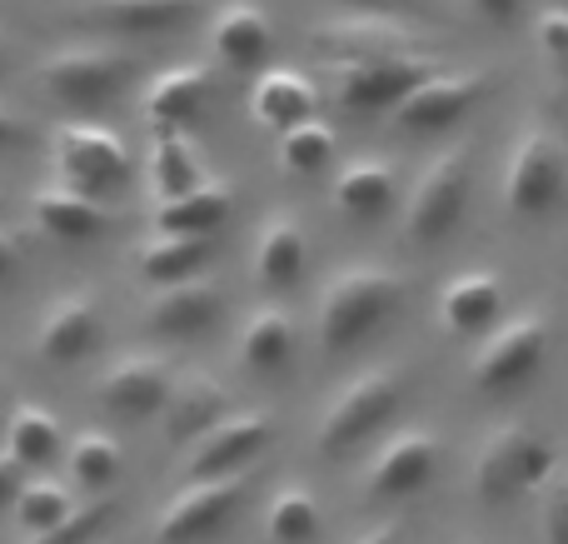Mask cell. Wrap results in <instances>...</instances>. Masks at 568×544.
Listing matches in <instances>:
<instances>
[{"mask_svg":"<svg viewBox=\"0 0 568 544\" xmlns=\"http://www.w3.org/2000/svg\"><path fill=\"white\" fill-rule=\"evenodd\" d=\"M404 280L379 265H349L324 285L320 315H314V335H320L324 355H349L359 350L384 320L399 310Z\"/></svg>","mask_w":568,"mask_h":544,"instance_id":"cell-1","label":"cell"},{"mask_svg":"<svg viewBox=\"0 0 568 544\" xmlns=\"http://www.w3.org/2000/svg\"><path fill=\"white\" fill-rule=\"evenodd\" d=\"M559 475L554 445L529 425H499L479 440L474 450V495L479 505H514L524 495H539L549 480Z\"/></svg>","mask_w":568,"mask_h":544,"instance_id":"cell-2","label":"cell"},{"mask_svg":"<svg viewBox=\"0 0 568 544\" xmlns=\"http://www.w3.org/2000/svg\"><path fill=\"white\" fill-rule=\"evenodd\" d=\"M404 405V375L394 365H374L364 375H354L339 395L324 405L320 430H314V450L329 460L359 450L364 440H374L394 420V410Z\"/></svg>","mask_w":568,"mask_h":544,"instance_id":"cell-3","label":"cell"},{"mask_svg":"<svg viewBox=\"0 0 568 544\" xmlns=\"http://www.w3.org/2000/svg\"><path fill=\"white\" fill-rule=\"evenodd\" d=\"M564 185H568V145L559 130L549 125H524V135L514 140L509 160H504V210L514 220H539L549 215L554 205L564 200Z\"/></svg>","mask_w":568,"mask_h":544,"instance_id":"cell-4","label":"cell"},{"mask_svg":"<svg viewBox=\"0 0 568 544\" xmlns=\"http://www.w3.org/2000/svg\"><path fill=\"white\" fill-rule=\"evenodd\" d=\"M549 345H554L549 315H539V310L509 315L494 335L479 340V350H474V360H469L474 390H484V395H514V390L534 385L544 360H549Z\"/></svg>","mask_w":568,"mask_h":544,"instance_id":"cell-5","label":"cell"},{"mask_svg":"<svg viewBox=\"0 0 568 544\" xmlns=\"http://www.w3.org/2000/svg\"><path fill=\"white\" fill-rule=\"evenodd\" d=\"M50 160L60 170V185L80 190V195H105L130 180V150L120 140V130H110L105 120H60L50 130Z\"/></svg>","mask_w":568,"mask_h":544,"instance_id":"cell-6","label":"cell"},{"mask_svg":"<svg viewBox=\"0 0 568 544\" xmlns=\"http://www.w3.org/2000/svg\"><path fill=\"white\" fill-rule=\"evenodd\" d=\"M140 75V56L120 46H60L36 66V80L65 105H100Z\"/></svg>","mask_w":568,"mask_h":544,"instance_id":"cell-7","label":"cell"},{"mask_svg":"<svg viewBox=\"0 0 568 544\" xmlns=\"http://www.w3.org/2000/svg\"><path fill=\"white\" fill-rule=\"evenodd\" d=\"M469 190H474V160L464 145L444 150L429 160V170L419 175V185L409 190L404 205V235L414 245H439L459 230L464 210H469Z\"/></svg>","mask_w":568,"mask_h":544,"instance_id":"cell-8","label":"cell"},{"mask_svg":"<svg viewBox=\"0 0 568 544\" xmlns=\"http://www.w3.org/2000/svg\"><path fill=\"white\" fill-rule=\"evenodd\" d=\"M334 70V100L354 115H389L409 90H419L434 70H444L429 50L414 56H374V60H349V66H329Z\"/></svg>","mask_w":568,"mask_h":544,"instance_id":"cell-9","label":"cell"},{"mask_svg":"<svg viewBox=\"0 0 568 544\" xmlns=\"http://www.w3.org/2000/svg\"><path fill=\"white\" fill-rule=\"evenodd\" d=\"M245 505H250V475L195 480V485H185L165 510H160L155 530H150V544H200V540H215Z\"/></svg>","mask_w":568,"mask_h":544,"instance_id":"cell-10","label":"cell"},{"mask_svg":"<svg viewBox=\"0 0 568 544\" xmlns=\"http://www.w3.org/2000/svg\"><path fill=\"white\" fill-rule=\"evenodd\" d=\"M270 440H275V420H270L265 410H235V415H225L210 435H200L195 445L185 450L180 475H185V485H195V480L250 475V465L270 450Z\"/></svg>","mask_w":568,"mask_h":544,"instance_id":"cell-11","label":"cell"},{"mask_svg":"<svg viewBox=\"0 0 568 544\" xmlns=\"http://www.w3.org/2000/svg\"><path fill=\"white\" fill-rule=\"evenodd\" d=\"M484 95H489V75H479V70H434L419 90H409L389 110V120H394V130L429 135V130L459 125Z\"/></svg>","mask_w":568,"mask_h":544,"instance_id":"cell-12","label":"cell"},{"mask_svg":"<svg viewBox=\"0 0 568 544\" xmlns=\"http://www.w3.org/2000/svg\"><path fill=\"white\" fill-rule=\"evenodd\" d=\"M175 365L165 355H125L95 380V400L120 420H155L175 395Z\"/></svg>","mask_w":568,"mask_h":544,"instance_id":"cell-13","label":"cell"},{"mask_svg":"<svg viewBox=\"0 0 568 544\" xmlns=\"http://www.w3.org/2000/svg\"><path fill=\"white\" fill-rule=\"evenodd\" d=\"M439 470V440L429 430H399L374 450L369 470H364V490L369 500H409Z\"/></svg>","mask_w":568,"mask_h":544,"instance_id":"cell-14","label":"cell"},{"mask_svg":"<svg viewBox=\"0 0 568 544\" xmlns=\"http://www.w3.org/2000/svg\"><path fill=\"white\" fill-rule=\"evenodd\" d=\"M95 340H100V300L90 290H70L40 315L30 350H36L40 365H75V360H85L95 350Z\"/></svg>","mask_w":568,"mask_h":544,"instance_id":"cell-15","label":"cell"},{"mask_svg":"<svg viewBox=\"0 0 568 544\" xmlns=\"http://www.w3.org/2000/svg\"><path fill=\"white\" fill-rule=\"evenodd\" d=\"M200 16V0H80L70 20L105 36H165Z\"/></svg>","mask_w":568,"mask_h":544,"instance_id":"cell-16","label":"cell"},{"mask_svg":"<svg viewBox=\"0 0 568 544\" xmlns=\"http://www.w3.org/2000/svg\"><path fill=\"white\" fill-rule=\"evenodd\" d=\"M434 315H439V330H449V335H494L509 320L504 315V280L489 275V270L449 275L439 285Z\"/></svg>","mask_w":568,"mask_h":544,"instance_id":"cell-17","label":"cell"},{"mask_svg":"<svg viewBox=\"0 0 568 544\" xmlns=\"http://www.w3.org/2000/svg\"><path fill=\"white\" fill-rule=\"evenodd\" d=\"M225 315V295L210 275L200 280H185V285H165L155 300L145 305V325L165 340H195L205 330L220 325Z\"/></svg>","mask_w":568,"mask_h":544,"instance_id":"cell-18","label":"cell"},{"mask_svg":"<svg viewBox=\"0 0 568 544\" xmlns=\"http://www.w3.org/2000/svg\"><path fill=\"white\" fill-rule=\"evenodd\" d=\"M210 50L230 70H260L275 50V26H270L260 0H225L210 20Z\"/></svg>","mask_w":568,"mask_h":544,"instance_id":"cell-19","label":"cell"},{"mask_svg":"<svg viewBox=\"0 0 568 544\" xmlns=\"http://www.w3.org/2000/svg\"><path fill=\"white\" fill-rule=\"evenodd\" d=\"M230 415V395L225 385H220L215 375H205V370H195V375L175 380V395H170L165 415H160V425H165V440L170 445H195L200 435H210V430L220 425V420Z\"/></svg>","mask_w":568,"mask_h":544,"instance_id":"cell-20","label":"cell"},{"mask_svg":"<svg viewBox=\"0 0 568 544\" xmlns=\"http://www.w3.org/2000/svg\"><path fill=\"white\" fill-rule=\"evenodd\" d=\"M304 265H310V235L294 215H270L265 225L255 230V245H250V270L265 290H290L300 285Z\"/></svg>","mask_w":568,"mask_h":544,"instance_id":"cell-21","label":"cell"},{"mask_svg":"<svg viewBox=\"0 0 568 544\" xmlns=\"http://www.w3.org/2000/svg\"><path fill=\"white\" fill-rule=\"evenodd\" d=\"M205 180V150L195 145L190 130H150V195H155V205L190 195Z\"/></svg>","mask_w":568,"mask_h":544,"instance_id":"cell-22","label":"cell"},{"mask_svg":"<svg viewBox=\"0 0 568 544\" xmlns=\"http://www.w3.org/2000/svg\"><path fill=\"white\" fill-rule=\"evenodd\" d=\"M30 215L60 245H80V240H95L110 225V210L95 195H80L70 185H40L30 195Z\"/></svg>","mask_w":568,"mask_h":544,"instance_id":"cell-23","label":"cell"},{"mask_svg":"<svg viewBox=\"0 0 568 544\" xmlns=\"http://www.w3.org/2000/svg\"><path fill=\"white\" fill-rule=\"evenodd\" d=\"M320 110V90L300 75V70H260L250 85V115L265 130H294L304 120H314Z\"/></svg>","mask_w":568,"mask_h":544,"instance_id":"cell-24","label":"cell"},{"mask_svg":"<svg viewBox=\"0 0 568 544\" xmlns=\"http://www.w3.org/2000/svg\"><path fill=\"white\" fill-rule=\"evenodd\" d=\"M210 100V75L200 66H175V70H160L155 80L145 85V100H140V110H145L150 130H185L190 120L205 110Z\"/></svg>","mask_w":568,"mask_h":544,"instance_id":"cell-25","label":"cell"},{"mask_svg":"<svg viewBox=\"0 0 568 544\" xmlns=\"http://www.w3.org/2000/svg\"><path fill=\"white\" fill-rule=\"evenodd\" d=\"M215 255V240L210 235H165L155 230L150 240L135 245V270L150 280V285H185V280H200V270Z\"/></svg>","mask_w":568,"mask_h":544,"instance_id":"cell-26","label":"cell"},{"mask_svg":"<svg viewBox=\"0 0 568 544\" xmlns=\"http://www.w3.org/2000/svg\"><path fill=\"white\" fill-rule=\"evenodd\" d=\"M399 200V170L379 155H359L334 175V205L349 220H379Z\"/></svg>","mask_w":568,"mask_h":544,"instance_id":"cell-27","label":"cell"},{"mask_svg":"<svg viewBox=\"0 0 568 544\" xmlns=\"http://www.w3.org/2000/svg\"><path fill=\"white\" fill-rule=\"evenodd\" d=\"M230 210H235V190H230L225 180H205V185L190 190V195L155 205L150 220H155V230H165V235H215L230 220Z\"/></svg>","mask_w":568,"mask_h":544,"instance_id":"cell-28","label":"cell"},{"mask_svg":"<svg viewBox=\"0 0 568 544\" xmlns=\"http://www.w3.org/2000/svg\"><path fill=\"white\" fill-rule=\"evenodd\" d=\"M294 320L290 310L280 305H260L255 315L245 320V330H240V365L250 370V375H280L284 365L294 360Z\"/></svg>","mask_w":568,"mask_h":544,"instance_id":"cell-29","label":"cell"},{"mask_svg":"<svg viewBox=\"0 0 568 544\" xmlns=\"http://www.w3.org/2000/svg\"><path fill=\"white\" fill-rule=\"evenodd\" d=\"M65 450V430H60V420L50 415L45 405H16V415H10L6 425V455L16 460L20 470H45L50 460Z\"/></svg>","mask_w":568,"mask_h":544,"instance_id":"cell-30","label":"cell"},{"mask_svg":"<svg viewBox=\"0 0 568 544\" xmlns=\"http://www.w3.org/2000/svg\"><path fill=\"white\" fill-rule=\"evenodd\" d=\"M320 530H324V510L304 485H284L265 505V540L270 544H314Z\"/></svg>","mask_w":568,"mask_h":544,"instance_id":"cell-31","label":"cell"},{"mask_svg":"<svg viewBox=\"0 0 568 544\" xmlns=\"http://www.w3.org/2000/svg\"><path fill=\"white\" fill-rule=\"evenodd\" d=\"M70 455V475H75L80 490H90V495H105L110 485L120 480V470H125V450H120L115 435H105V430H85V435H75V445L65 450Z\"/></svg>","mask_w":568,"mask_h":544,"instance_id":"cell-32","label":"cell"},{"mask_svg":"<svg viewBox=\"0 0 568 544\" xmlns=\"http://www.w3.org/2000/svg\"><path fill=\"white\" fill-rule=\"evenodd\" d=\"M75 500H70V490L60 485V480H45V475H30L26 485H20V495H16V520H20V530H26L30 540L36 535H50V530H60L70 515H75Z\"/></svg>","mask_w":568,"mask_h":544,"instance_id":"cell-33","label":"cell"},{"mask_svg":"<svg viewBox=\"0 0 568 544\" xmlns=\"http://www.w3.org/2000/svg\"><path fill=\"white\" fill-rule=\"evenodd\" d=\"M334 150H339L334 125L314 115V120H304V125H294L280 135V165L290 170V175H320V170H329Z\"/></svg>","mask_w":568,"mask_h":544,"instance_id":"cell-34","label":"cell"},{"mask_svg":"<svg viewBox=\"0 0 568 544\" xmlns=\"http://www.w3.org/2000/svg\"><path fill=\"white\" fill-rule=\"evenodd\" d=\"M115 515H120V505L100 495V500H90V505H80L60 530H50V535H36V540H26V544H100V535L115 525Z\"/></svg>","mask_w":568,"mask_h":544,"instance_id":"cell-35","label":"cell"},{"mask_svg":"<svg viewBox=\"0 0 568 544\" xmlns=\"http://www.w3.org/2000/svg\"><path fill=\"white\" fill-rule=\"evenodd\" d=\"M534 46L554 70H568V6H549L534 16Z\"/></svg>","mask_w":568,"mask_h":544,"instance_id":"cell-36","label":"cell"},{"mask_svg":"<svg viewBox=\"0 0 568 544\" xmlns=\"http://www.w3.org/2000/svg\"><path fill=\"white\" fill-rule=\"evenodd\" d=\"M539 530L544 544H568V470L539 490Z\"/></svg>","mask_w":568,"mask_h":544,"instance_id":"cell-37","label":"cell"},{"mask_svg":"<svg viewBox=\"0 0 568 544\" xmlns=\"http://www.w3.org/2000/svg\"><path fill=\"white\" fill-rule=\"evenodd\" d=\"M344 16H369V20H399V26H409V20H434L439 16V6L434 0H339Z\"/></svg>","mask_w":568,"mask_h":544,"instance_id":"cell-38","label":"cell"},{"mask_svg":"<svg viewBox=\"0 0 568 544\" xmlns=\"http://www.w3.org/2000/svg\"><path fill=\"white\" fill-rule=\"evenodd\" d=\"M464 6H469L479 20H489V26H519V20L529 16L534 0H464Z\"/></svg>","mask_w":568,"mask_h":544,"instance_id":"cell-39","label":"cell"},{"mask_svg":"<svg viewBox=\"0 0 568 544\" xmlns=\"http://www.w3.org/2000/svg\"><path fill=\"white\" fill-rule=\"evenodd\" d=\"M36 140V125H30L26 115H16V110L0 105V150H16V145H30Z\"/></svg>","mask_w":568,"mask_h":544,"instance_id":"cell-40","label":"cell"},{"mask_svg":"<svg viewBox=\"0 0 568 544\" xmlns=\"http://www.w3.org/2000/svg\"><path fill=\"white\" fill-rule=\"evenodd\" d=\"M20 485H26V470H20L16 460H10L6 450H0V510H6V505H16Z\"/></svg>","mask_w":568,"mask_h":544,"instance_id":"cell-41","label":"cell"},{"mask_svg":"<svg viewBox=\"0 0 568 544\" xmlns=\"http://www.w3.org/2000/svg\"><path fill=\"white\" fill-rule=\"evenodd\" d=\"M20 255H26V250H20V240L10 235V230H0V285H6V280L20 270Z\"/></svg>","mask_w":568,"mask_h":544,"instance_id":"cell-42","label":"cell"},{"mask_svg":"<svg viewBox=\"0 0 568 544\" xmlns=\"http://www.w3.org/2000/svg\"><path fill=\"white\" fill-rule=\"evenodd\" d=\"M354 544H404V535L394 525H379V530H369L364 540H354Z\"/></svg>","mask_w":568,"mask_h":544,"instance_id":"cell-43","label":"cell"},{"mask_svg":"<svg viewBox=\"0 0 568 544\" xmlns=\"http://www.w3.org/2000/svg\"><path fill=\"white\" fill-rule=\"evenodd\" d=\"M0 60H6V36H0Z\"/></svg>","mask_w":568,"mask_h":544,"instance_id":"cell-44","label":"cell"},{"mask_svg":"<svg viewBox=\"0 0 568 544\" xmlns=\"http://www.w3.org/2000/svg\"><path fill=\"white\" fill-rule=\"evenodd\" d=\"M554 6H568V0H554Z\"/></svg>","mask_w":568,"mask_h":544,"instance_id":"cell-45","label":"cell"},{"mask_svg":"<svg viewBox=\"0 0 568 544\" xmlns=\"http://www.w3.org/2000/svg\"><path fill=\"white\" fill-rule=\"evenodd\" d=\"M0 205H6V200H0Z\"/></svg>","mask_w":568,"mask_h":544,"instance_id":"cell-46","label":"cell"}]
</instances>
